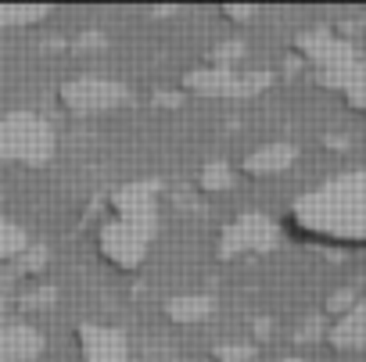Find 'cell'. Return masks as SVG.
Returning <instances> with one entry per match:
<instances>
[{"label":"cell","instance_id":"7a4b0ae2","mask_svg":"<svg viewBox=\"0 0 366 362\" xmlns=\"http://www.w3.org/2000/svg\"><path fill=\"white\" fill-rule=\"evenodd\" d=\"M8 237V223H0V241ZM0 255H4V244H0Z\"/></svg>","mask_w":366,"mask_h":362},{"label":"cell","instance_id":"6da1fadb","mask_svg":"<svg viewBox=\"0 0 366 362\" xmlns=\"http://www.w3.org/2000/svg\"><path fill=\"white\" fill-rule=\"evenodd\" d=\"M26 348H22V330H8V326H0V362H8V358H22Z\"/></svg>","mask_w":366,"mask_h":362}]
</instances>
